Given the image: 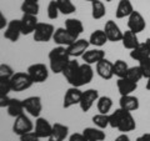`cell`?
Wrapping results in <instances>:
<instances>
[{"instance_id":"6da1fadb","label":"cell","mask_w":150,"mask_h":141,"mask_svg":"<svg viewBox=\"0 0 150 141\" xmlns=\"http://www.w3.org/2000/svg\"><path fill=\"white\" fill-rule=\"evenodd\" d=\"M109 120L110 128L119 130L123 134H128L137 129V123H135L133 114L130 111L121 109V107L109 114Z\"/></svg>"},{"instance_id":"7a4b0ae2","label":"cell","mask_w":150,"mask_h":141,"mask_svg":"<svg viewBox=\"0 0 150 141\" xmlns=\"http://www.w3.org/2000/svg\"><path fill=\"white\" fill-rule=\"evenodd\" d=\"M70 55L65 46H55L49 53V68L54 74H62L70 61Z\"/></svg>"},{"instance_id":"3957f363","label":"cell","mask_w":150,"mask_h":141,"mask_svg":"<svg viewBox=\"0 0 150 141\" xmlns=\"http://www.w3.org/2000/svg\"><path fill=\"white\" fill-rule=\"evenodd\" d=\"M55 32V27L53 24L49 23H38L34 32H33V37L38 43H48L53 39Z\"/></svg>"},{"instance_id":"277c9868","label":"cell","mask_w":150,"mask_h":141,"mask_svg":"<svg viewBox=\"0 0 150 141\" xmlns=\"http://www.w3.org/2000/svg\"><path fill=\"white\" fill-rule=\"evenodd\" d=\"M11 81V90L15 91V92H21V91H25L28 89H30L33 86V80L29 76V74L26 71L23 73V71H19L15 73L11 76L10 79Z\"/></svg>"},{"instance_id":"5b68a950","label":"cell","mask_w":150,"mask_h":141,"mask_svg":"<svg viewBox=\"0 0 150 141\" xmlns=\"http://www.w3.org/2000/svg\"><path fill=\"white\" fill-rule=\"evenodd\" d=\"M26 73L29 74V76L31 78L34 84H41L45 82L49 78V69L45 64L41 63H36V64H31L28 66Z\"/></svg>"},{"instance_id":"8992f818","label":"cell","mask_w":150,"mask_h":141,"mask_svg":"<svg viewBox=\"0 0 150 141\" xmlns=\"http://www.w3.org/2000/svg\"><path fill=\"white\" fill-rule=\"evenodd\" d=\"M30 131H34V125H33L30 117L23 114L20 116L15 117V121L13 124V133L18 135V136H21L24 134H28Z\"/></svg>"},{"instance_id":"52a82bcc","label":"cell","mask_w":150,"mask_h":141,"mask_svg":"<svg viewBox=\"0 0 150 141\" xmlns=\"http://www.w3.org/2000/svg\"><path fill=\"white\" fill-rule=\"evenodd\" d=\"M78 39H79V36H75L70 31H68L65 27H58V29H55L54 36H53V41L55 44H58L59 46H65V48L71 45Z\"/></svg>"},{"instance_id":"ba28073f","label":"cell","mask_w":150,"mask_h":141,"mask_svg":"<svg viewBox=\"0 0 150 141\" xmlns=\"http://www.w3.org/2000/svg\"><path fill=\"white\" fill-rule=\"evenodd\" d=\"M94 78V70L93 66L86 63L80 64L78 71V76H76V81H75V87H81L84 85L91 82V80Z\"/></svg>"},{"instance_id":"9c48e42d","label":"cell","mask_w":150,"mask_h":141,"mask_svg":"<svg viewBox=\"0 0 150 141\" xmlns=\"http://www.w3.org/2000/svg\"><path fill=\"white\" fill-rule=\"evenodd\" d=\"M146 27V21H145V18L142 15V13L138 10H134L133 13L128 16V29L137 32H142L145 30Z\"/></svg>"},{"instance_id":"30bf717a","label":"cell","mask_w":150,"mask_h":141,"mask_svg":"<svg viewBox=\"0 0 150 141\" xmlns=\"http://www.w3.org/2000/svg\"><path fill=\"white\" fill-rule=\"evenodd\" d=\"M24 102V109L30 116L39 117L43 110V102L40 96H29L23 100Z\"/></svg>"},{"instance_id":"8fae6325","label":"cell","mask_w":150,"mask_h":141,"mask_svg":"<svg viewBox=\"0 0 150 141\" xmlns=\"http://www.w3.org/2000/svg\"><path fill=\"white\" fill-rule=\"evenodd\" d=\"M98 99H99V91L96 89H88V90L83 91L81 100L79 102L81 111L88 112L95 104V101H98Z\"/></svg>"},{"instance_id":"7c38bea8","label":"cell","mask_w":150,"mask_h":141,"mask_svg":"<svg viewBox=\"0 0 150 141\" xmlns=\"http://www.w3.org/2000/svg\"><path fill=\"white\" fill-rule=\"evenodd\" d=\"M89 46H90L89 40L79 37L76 41H74L71 45L68 46L67 50H68V54L70 55V58L76 59V58H81V56L84 55V53L89 49Z\"/></svg>"},{"instance_id":"4fadbf2b","label":"cell","mask_w":150,"mask_h":141,"mask_svg":"<svg viewBox=\"0 0 150 141\" xmlns=\"http://www.w3.org/2000/svg\"><path fill=\"white\" fill-rule=\"evenodd\" d=\"M81 95H83V91L80 90V87H75V86L69 87L64 95L63 107L64 109H69V107H71L74 105H79V102L81 100Z\"/></svg>"},{"instance_id":"5bb4252c","label":"cell","mask_w":150,"mask_h":141,"mask_svg":"<svg viewBox=\"0 0 150 141\" xmlns=\"http://www.w3.org/2000/svg\"><path fill=\"white\" fill-rule=\"evenodd\" d=\"M20 35H23L20 19H14V20L9 21L8 26L5 27V31H4V37L9 41H11V43H16Z\"/></svg>"},{"instance_id":"9a60e30c","label":"cell","mask_w":150,"mask_h":141,"mask_svg":"<svg viewBox=\"0 0 150 141\" xmlns=\"http://www.w3.org/2000/svg\"><path fill=\"white\" fill-rule=\"evenodd\" d=\"M105 35L108 37V40L111 41V43H116V41H121V37H123V32L121 29L119 27V25L116 24L114 20H108L104 25Z\"/></svg>"},{"instance_id":"2e32d148","label":"cell","mask_w":150,"mask_h":141,"mask_svg":"<svg viewBox=\"0 0 150 141\" xmlns=\"http://www.w3.org/2000/svg\"><path fill=\"white\" fill-rule=\"evenodd\" d=\"M79 68H80V64H79L78 60L76 59H70V61L68 63V65L65 66V69L62 73L64 75V78L67 79V81L71 86H75V81H76Z\"/></svg>"},{"instance_id":"e0dca14e","label":"cell","mask_w":150,"mask_h":141,"mask_svg":"<svg viewBox=\"0 0 150 141\" xmlns=\"http://www.w3.org/2000/svg\"><path fill=\"white\" fill-rule=\"evenodd\" d=\"M51 130H53V125L46 119L44 117H36V121H35V128H34V133L36 134L38 137L40 139H48L50 134H51Z\"/></svg>"},{"instance_id":"ac0fdd59","label":"cell","mask_w":150,"mask_h":141,"mask_svg":"<svg viewBox=\"0 0 150 141\" xmlns=\"http://www.w3.org/2000/svg\"><path fill=\"white\" fill-rule=\"evenodd\" d=\"M38 16L30 15V14H23L20 18V25H21V32L23 35H30L34 32L35 27L38 25Z\"/></svg>"},{"instance_id":"d6986e66","label":"cell","mask_w":150,"mask_h":141,"mask_svg":"<svg viewBox=\"0 0 150 141\" xmlns=\"http://www.w3.org/2000/svg\"><path fill=\"white\" fill-rule=\"evenodd\" d=\"M95 71L101 79H104V80H110V79H112V76H114L112 63L110 60H108L106 58L100 60V61L95 65Z\"/></svg>"},{"instance_id":"ffe728a7","label":"cell","mask_w":150,"mask_h":141,"mask_svg":"<svg viewBox=\"0 0 150 141\" xmlns=\"http://www.w3.org/2000/svg\"><path fill=\"white\" fill-rule=\"evenodd\" d=\"M104 58H105V51L103 49H100V48L88 49L85 53H84V55L81 56L83 61L89 64V65H96Z\"/></svg>"},{"instance_id":"44dd1931","label":"cell","mask_w":150,"mask_h":141,"mask_svg":"<svg viewBox=\"0 0 150 141\" xmlns=\"http://www.w3.org/2000/svg\"><path fill=\"white\" fill-rule=\"evenodd\" d=\"M116 87H118L120 96L131 95V94L138 89V82L131 81L128 78H120V79H118V81H116Z\"/></svg>"},{"instance_id":"7402d4cb","label":"cell","mask_w":150,"mask_h":141,"mask_svg":"<svg viewBox=\"0 0 150 141\" xmlns=\"http://www.w3.org/2000/svg\"><path fill=\"white\" fill-rule=\"evenodd\" d=\"M69 135V128L64 124L55 123L53 124V130L48 137V141H64Z\"/></svg>"},{"instance_id":"603a6c76","label":"cell","mask_w":150,"mask_h":141,"mask_svg":"<svg viewBox=\"0 0 150 141\" xmlns=\"http://www.w3.org/2000/svg\"><path fill=\"white\" fill-rule=\"evenodd\" d=\"M119 107H121V109H124L126 111H130V112L137 111L140 107L139 99L137 96H134L133 94L131 95H123V96H120Z\"/></svg>"},{"instance_id":"cb8c5ba5","label":"cell","mask_w":150,"mask_h":141,"mask_svg":"<svg viewBox=\"0 0 150 141\" xmlns=\"http://www.w3.org/2000/svg\"><path fill=\"white\" fill-rule=\"evenodd\" d=\"M8 110V115L11 116V117H18L23 114H25V109H24V102L23 100H19V99H15V97H11L10 99V102L6 107Z\"/></svg>"},{"instance_id":"d4e9b609","label":"cell","mask_w":150,"mask_h":141,"mask_svg":"<svg viewBox=\"0 0 150 141\" xmlns=\"http://www.w3.org/2000/svg\"><path fill=\"white\" fill-rule=\"evenodd\" d=\"M121 44L125 49L128 50H133L135 46H138L140 44L139 41V37H138V34L131 30H126L123 32V37H121Z\"/></svg>"},{"instance_id":"484cf974","label":"cell","mask_w":150,"mask_h":141,"mask_svg":"<svg viewBox=\"0 0 150 141\" xmlns=\"http://www.w3.org/2000/svg\"><path fill=\"white\" fill-rule=\"evenodd\" d=\"M133 11H134V6L130 0H120L115 10V18L116 19L128 18Z\"/></svg>"},{"instance_id":"4316f807","label":"cell","mask_w":150,"mask_h":141,"mask_svg":"<svg viewBox=\"0 0 150 141\" xmlns=\"http://www.w3.org/2000/svg\"><path fill=\"white\" fill-rule=\"evenodd\" d=\"M84 136L86 137L88 141H104L106 135L101 129L93 126V128H85L83 130Z\"/></svg>"},{"instance_id":"83f0119b","label":"cell","mask_w":150,"mask_h":141,"mask_svg":"<svg viewBox=\"0 0 150 141\" xmlns=\"http://www.w3.org/2000/svg\"><path fill=\"white\" fill-rule=\"evenodd\" d=\"M65 29L68 31H70L71 34H74L75 36H80V34L84 32V25L83 23L79 20V19L75 18H69L65 20Z\"/></svg>"},{"instance_id":"f1b7e54d","label":"cell","mask_w":150,"mask_h":141,"mask_svg":"<svg viewBox=\"0 0 150 141\" xmlns=\"http://www.w3.org/2000/svg\"><path fill=\"white\" fill-rule=\"evenodd\" d=\"M108 37L105 35V31L104 30H94L90 36H89V43H90V45L95 46V48H101V46H104L106 43H108Z\"/></svg>"},{"instance_id":"f546056e","label":"cell","mask_w":150,"mask_h":141,"mask_svg":"<svg viewBox=\"0 0 150 141\" xmlns=\"http://www.w3.org/2000/svg\"><path fill=\"white\" fill-rule=\"evenodd\" d=\"M148 56H150V53H149L145 43H140L138 46H135L133 50H130V58L135 60V61H140V60L148 58Z\"/></svg>"},{"instance_id":"4dcf8cb0","label":"cell","mask_w":150,"mask_h":141,"mask_svg":"<svg viewBox=\"0 0 150 141\" xmlns=\"http://www.w3.org/2000/svg\"><path fill=\"white\" fill-rule=\"evenodd\" d=\"M106 14V8L104 5V3L100 0H94L91 1V16L95 20H100L105 16Z\"/></svg>"},{"instance_id":"1f68e13d","label":"cell","mask_w":150,"mask_h":141,"mask_svg":"<svg viewBox=\"0 0 150 141\" xmlns=\"http://www.w3.org/2000/svg\"><path fill=\"white\" fill-rule=\"evenodd\" d=\"M96 107L100 114H109L111 107H112V100L110 96H99L96 101Z\"/></svg>"},{"instance_id":"d6a6232c","label":"cell","mask_w":150,"mask_h":141,"mask_svg":"<svg viewBox=\"0 0 150 141\" xmlns=\"http://www.w3.org/2000/svg\"><path fill=\"white\" fill-rule=\"evenodd\" d=\"M129 70V65L126 64V61L124 60H116L115 63H112V71H114V76H116L118 79L120 78H125L126 73Z\"/></svg>"},{"instance_id":"836d02e7","label":"cell","mask_w":150,"mask_h":141,"mask_svg":"<svg viewBox=\"0 0 150 141\" xmlns=\"http://www.w3.org/2000/svg\"><path fill=\"white\" fill-rule=\"evenodd\" d=\"M59 11L64 14V15H70L76 11V6L73 4L71 0H56Z\"/></svg>"},{"instance_id":"e575fe53","label":"cell","mask_w":150,"mask_h":141,"mask_svg":"<svg viewBox=\"0 0 150 141\" xmlns=\"http://www.w3.org/2000/svg\"><path fill=\"white\" fill-rule=\"evenodd\" d=\"M93 124L94 126L99 128L101 130L106 129L108 126H110V120H109V114H96L93 116Z\"/></svg>"},{"instance_id":"d590c367","label":"cell","mask_w":150,"mask_h":141,"mask_svg":"<svg viewBox=\"0 0 150 141\" xmlns=\"http://www.w3.org/2000/svg\"><path fill=\"white\" fill-rule=\"evenodd\" d=\"M20 10L23 14H30V15H36L39 14L40 10V5L39 3H28V1H23L20 5Z\"/></svg>"},{"instance_id":"8d00e7d4","label":"cell","mask_w":150,"mask_h":141,"mask_svg":"<svg viewBox=\"0 0 150 141\" xmlns=\"http://www.w3.org/2000/svg\"><path fill=\"white\" fill-rule=\"evenodd\" d=\"M125 78L130 79L131 81H134V82H139L140 80L143 79V73H142V70H140L139 65L138 66H131V68L129 66V70H128V73H126Z\"/></svg>"},{"instance_id":"74e56055","label":"cell","mask_w":150,"mask_h":141,"mask_svg":"<svg viewBox=\"0 0 150 141\" xmlns=\"http://www.w3.org/2000/svg\"><path fill=\"white\" fill-rule=\"evenodd\" d=\"M59 8L58 4H56V0H50L48 4V9H46V14H48V18L50 20H55L59 16Z\"/></svg>"},{"instance_id":"f35d334b","label":"cell","mask_w":150,"mask_h":141,"mask_svg":"<svg viewBox=\"0 0 150 141\" xmlns=\"http://www.w3.org/2000/svg\"><path fill=\"white\" fill-rule=\"evenodd\" d=\"M139 68L143 73V78L149 79L150 78V56L145 58L139 61Z\"/></svg>"},{"instance_id":"ab89813d","label":"cell","mask_w":150,"mask_h":141,"mask_svg":"<svg viewBox=\"0 0 150 141\" xmlns=\"http://www.w3.org/2000/svg\"><path fill=\"white\" fill-rule=\"evenodd\" d=\"M10 91H13L11 90V81H10V79L0 78V94L9 95V92H10Z\"/></svg>"},{"instance_id":"60d3db41","label":"cell","mask_w":150,"mask_h":141,"mask_svg":"<svg viewBox=\"0 0 150 141\" xmlns=\"http://www.w3.org/2000/svg\"><path fill=\"white\" fill-rule=\"evenodd\" d=\"M15 74V71L13 70V68L8 64H0V78H6L11 79V76Z\"/></svg>"},{"instance_id":"b9f144b4","label":"cell","mask_w":150,"mask_h":141,"mask_svg":"<svg viewBox=\"0 0 150 141\" xmlns=\"http://www.w3.org/2000/svg\"><path fill=\"white\" fill-rule=\"evenodd\" d=\"M19 139H20V141H40V137H38L34 131H30L28 134L19 136Z\"/></svg>"},{"instance_id":"7bdbcfd3","label":"cell","mask_w":150,"mask_h":141,"mask_svg":"<svg viewBox=\"0 0 150 141\" xmlns=\"http://www.w3.org/2000/svg\"><path fill=\"white\" fill-rule=\"evenodd\" d=\"M69 141H88L86 137L84 136V134L81 133H75L69 136Z\"/></svg>"},{"instance_id":"ee69618b","label":"cell","mask_w":150,"mask_h":141,"mask_svg":"<svg viewBox=\"0 0 150 141\" xmlns=\"http://www.w3.org/2000/svg\"><path fill=\"white\" fill-rule=\"evenodd\" d=\"M10 99L9 95H5V94H0V109L1 107H8L9 102H10Z\"/></svg>"},{"instance_id":"f6af8a7d","label":"cell","mask_w":150,"mask_h":141,"mask_svg":"<svg viewBox=\"0 0 150 141\" xmlns=\"http://www.w3.org/2000/svg\"><path fill=\"white\" fill-rule=\"evenodd\" d=\"M8 24H9V21L6 20V18L3 14V11L0 10V30H5V27L8 26Z\"/></svg>"},{"instance_id":"bcb514c9","label":"cell","mask_w":150,"mask_h":141,"mask_svg":"<svg viewBox=\"0 0 150 141\" xmlns=\"http://www.w3.org/2000/svg\"><path fill=\"white\" fill-rule=\"evenodd\" d=\"M114 141H130V137L128 136V134H123L120 133L119 136H116V139Z\"/></svg>"},{"instance_id":"7dc6e473","label":"cell","mask_w":150,"mask_h":141,"mask_svg":"<svg viewBox=\"0 0 150 141\" xmlns=\"http://www.w3.org/2000/svg\"><path fill=\"white\" fill-rule=\"evenodd\" d=\"M135 141H150V133H145L137 137Z\"/></svg>"},{"instance_id":"c3c4849f","label":"cell","mask_w":150,"mask_h":141,"mask_svg":"<svg viewBox=\"0 0 150 141\" xmlns=\"http://www.w3.org/2000/svg\"><path fill=\"white\" fill-rule=\"evenodd\" d=\"M145 43V45H146V48H148V50H149V53H150V37H148L146 40L144 41Z\"/></svg>"},{"instance_id":"681fc988","label":"cell","mask_w":150,"mask_h":141,"mask_svg":"<svg viewBox=\"0 0 150 141\" xmlns=\"http://www.w3.org/2000/svg\"><path fill=\"white\" fill-rule=\"evenodd\" d=\"M148 80V81H146V86H145V87H146V90H149L150 91V78L149 79H146Z\"/></svg>"},{"instance_id":"f907efd6","label":"cell","mask_w":150,"mask_h":141,"mask_svg":"<svg viewBox=\"0 0 150 141\" xmlns=\"http://www.w3.org/2000/svg\"><path fill=\"white\" fill-rule=\"evenodd\" d=\"M24 1H28V3H39V0H24Z\"/></svg>"},{"instance_id":"816d5d0a","label":"cell","mask_w":150,"mask_h":141,"mask_svg":"<svg viewBox=\"0 0 150 141\" xmlns=\"http://www.w3.org/2000/svg\"><path fill=\"white\" fill-rule=\"evenodd\" d=\"M105 1H108V3H110V1H112V0H105Z\"/></svg>"},{"instance_id":"f5cc1de1","label":"cell","mask_w":150,"mask_h":141,"mask_svg":"<svg viewBox=\"0 0 150 141\" xmlns=\"http://www.w3.org/2000/svg\"><path fill=\"white\" fill-rule=\"evenodd\" d=\"M85 1H90L91 3V1H94V0H85Z\"/></svg>"}]
</instances>
